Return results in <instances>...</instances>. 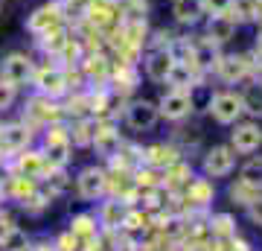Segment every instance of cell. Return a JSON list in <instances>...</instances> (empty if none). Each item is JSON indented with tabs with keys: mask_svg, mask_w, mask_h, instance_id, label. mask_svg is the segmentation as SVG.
I'll return each mask as SVG.
<instances>
[{
	"mask_svg": "<svg viewBox=\"0 0 262 251\" xmlns=\"http://www.w3.org/2000/svg\"><path fill=\"white\" fill-rule=\"evenodd\" d=\"M207 111H210V117H213L219 126H233V123H239V117L245 114L242 96L233 93V91H219V93L210 96Z\"/></svg>",
	"mask_w": 262,
	"mask_h": 251,
	"instance_id": "cell-1",
	"label": "cell"
},
{
	"mask_svg": "<svg viewBox=\"0 0 262 251\" xmlns=\"http://www.w3.org/2000/svg\"><path fill=\"white\" fill-rule=\"evenodd\" d=\"M158 114L169 123H181L192 114V93L189 91H172L169 88L158 100Z\"/></svg>",
	"mask_w": 262,
	"mask_h": 251,
	"instance_id": "cell-2",
	"label": "cell"
},
{
	"mask_svg": "<svg viewBox=\"0 0 262 251\" xmlns=\"http://www.w3.org/2000/svg\"><path fill=\"white\" fill-rule=\"evenodd\" d=\"M32 73H35V67H32V59L27 53H9V56L0 62V79L15 85V88L27 85L32 79Z\"/></svg>",
	"mask_w": 262,
	"mask_h": 251,
	"instance_id": "cell-3",
	"label": "cell"
},
{
	"mask_svg": "<svg viewBox=\"0 0 262 251\" xmlns=\"http://www.w3.org/2000/svg\"><path fill=\"white\" fill-rule=\"evenodd\" d=\"M236 129L230 131V149L239 152V155H253V152H259L262 146V126L259 123H233Z\"/></svg>",
	"mask_w": 262,
	"mask_h": 251,
	"instance_id": "cell-4",
	"label": "cell"
},
{
	"mask_svg": "<svg viewBox=\"0 0 262 251\" xmlns=\"http://www.w3.org/2000/svg\"><path fill=\"white\" fill-rule=\"evenodd\" d=\"M158 103H151V100H134L125 108V123H128L131 131H149L158 126Z\"/></svg>",
	"mask_w": 262,
	"mask_h": 251,
	"instance_id": "cell-5",
	"label": "cell"
},
{
	"mask_svg": "<svg viewBox=\"0 0 262 251\" xmlns=\"http://www.w3.org/2000/svg\"><path fill=\"white\" fill-rule=\"evenodd\" d=\"M207 178H225L236 169V152L230 146H213L207 149L204 164H201Z\"/></svg>",
	"mask_w": 262,
	"mask_h": 251,
	"instance_id": "cell-6",
	"label": "cell"
},
{
	"mask_svg": "<svg viewBox=\"0 0 262 251\" xmlns=\"http://www.w3.org/2000/svg\"><path fill=\"white\" fill-rule=\"evenodd\" d=\"M76 190L82 199L88 202H96V199H102L105 190H108V172L102 167H84L76 178Z\"/></svg>",
	"mask_w": 262,
	"mask_h": 251,
	"instance_id": "cell-7",
	"label": "cell"
},
{
	"mask_svg": "<svg viewBox=\"0 0 262 251\" xmlns=\"http://www.w3.org/2000/svg\"><path fill=\"white\" fill-rule=\"evenodd\" d=\"M32 79H35L38 93L47 96V100H56V96L67 93V79H64V73H61L58 67H44V70L32 73Z\"/></svg>",
	"mask_w": 262,
	"mask_h": 251,
	"instance_id": "cell-8",
	"label": "cell"
},
{
	"mask_svg": "<svg viewBox=\"0 0 262 251\" xmlns=\"http://www.w3.org/2000/svg\"><path fill=\"white\" fill-rule=\"evenodd\" d=\"M32 140V129L27 123H9L0 126V152H24Z\"/></svg>",
	"mask_w": 262,
	"mask_h": 251,
	"instance_id": "cell-9",
	"label": "cell"
},
{
	"mask_svg": "<svg viewBox=\"0 0 262 251\" xmlns=\"http://www.w3.org/2000/svg\"><path fill=\"white\" fill-rule=\"evenodd\" d=\"M233 35H236V18L230 12H225V15H210L207 38H210L213 44H227Z\"/></svg>",
	"mask_w": 262,
	"mask_h": 251,
	"instance_id": "cell-10",
	"label": "cell"
},
{
	"mask_svg": "<svg viewBox=\"0 0 262 251\" xmlns=\"http://www.w3.org/2000/svg\"><path fill=\"white\" fill-rule=\"evenodd\" d=\"M91 146H94L96 152L102 155V158H114V155H120L122 138H120V131H114L111 126H105V129H94Z\"/></svg>",
	"mask_w": 262,
	"mask_h": 251,
	"instance_id": "cell-11",
	"label": "cell"
},
{
	"mask_svg": "<svg viewBox=\"0 0 262 251\" xmlns=\"http://www.w3.org/2000/svg\"><path fill=\"white\" fill-rule=\"evenodd\" d=\"M172 65H175V56H172L169 50H155V53H149V59H146V76H149L151 82H166Z\"/></svg>",
	"mask_w": 262,
	"mask_h": 251,
	"instance_id": "cell-12",
	"label": "cell"
},
{
	"mask_svg": "<svg viewBox=\"0 0 262 251\" xmlns=\"http://www.w3.org/2000/svg\"><path fill=\"white\" fill-rule=\"evenodd\" d=\"M204 15L207 12L201 6V0H175V6H172V18L178 21L181 27H195Z\"/></svg>",
	"mask_w": 262,
	"mask_h": 251,
	"instance_id": "cell-13",
	"label": "cell"
},
{
	"mask_svg": "<svg viewBox=\"0 0 262 251\" xmlns=\"http://www.w3.org/2000/svg\"><path fill=\"white\" fill-rule=\"evenodd\" d=\"M215 73L230 85L242 82L245 73H248V62H245V56H222L219 62H215Z\"/></svg>",
	"mask_w": 262,
	"mask_h": 251,
	"instance_id": "cell-14",
	"label": "cell"
},
{
	"mask_svg": "<svg viewBox=\"0 0 262 251\" xmlns=\"http://www.w3.org/2000/svg\"><path fill=\"white\" fill-rule=\"evenodd\" d=\"M122 219H125V207H122L120 199H114V202H102L96 222L105 225V228H122Z\"/></svg>",
	"mask_w": 262,
	"mask_h": 251,
	"instance_id": "cell-15",
	"label": "cell"
},
{
	"mask_svg": "<svg viewBox=\"0 0 262 251\" xmlns=\"http://www.w3.org/2000/svg\"><path fill=\"white\" fill-rule=\"evenodd\" d=\"M70 234H73L79 242L96 240V216H94V214H79V216H73V222H70Z\"/></svg>",
	"mask_w": 262,
	"mask_h": 251,
	"instance_id": "cell-16",
	"label": "cell"
},
{
	"mask_svg": "<svg viewBox=\"0 0 262 251\" xmlns=\"http://www.w3.org/2000/svg\"><path fill=\"white\" fill-rule=\"evenodd\" d=\"M166 85H172V91H189L192 88V65L187 62H175L166 76Z\"/></svg>",
	"mask_w": 262,
	"mask_h": 251,
	"instance_id": "cell-17",
	"label": "cell"
},
{
	"mask_svg": "<svg viewBox=\"0 0 262 251\" xmlns=\"http://www.w3.org/2000/svg\"><path fill=\"white\" fill-rule=\"evenodd\" d=\"M239 181L253 187V190H262V155H253V158L245 161L242 169H239Z\"/></svg>",
	"mask_w": 262,
	"mask_h": 251,
	"instance_id": "cell-18",
	"label": "cell"
},
{
	"mask_svg": "<svg viewBox=\"0 0 262 251\" xmlns=\"http://www.w3.org/2000/svg\"><path fill=\"white\" fill-rule=\"evenodd\" d=\"M18 169H20V176L24 178H32V181H35V178L47 169V161H44L41 152H24L20 161H18Z\"/></svg>",
	"mask_w": 262,
	"mask_h": 251,
	"instance_id": "cell-19",
	"label": "cell"
},
{
	"mask_svg": "<svg viewBox=\"0 0 262 251\" xmlns=\"http://www.w3.org/2000/svg\"><path fill=\"white\" fill-rule=\"evenodd\" d=\"M242 108L245 114H251V117H262V82H253L248 85L242 93Z\"/></svg>",
	"mask_w": 262,
	"mask_h": 251,
	"instance_id": "cell-20",
	"label": "cell"
},
{
	"mask_svg": "<svg viewBox=\"0 0 262 251\" xmlns=\"http://www.w3.org/2000/svg\"><path fill=\"white\" fill-rule=\"evenodd\" d=\"M210 231H213V237H219V240H233L236 237V222L230 214H215L213 219H210Z\"/></svg>",
	"mask_w": 262,
	"mask_h": 251,
	"instance_id": "cell-21",
	"label": "cell"
},
{
	"mask_svg": "<svg viewBox=\"0 0 262 251\" xmlns=\"http://www.w3.org/2000/svg\"><path fill=\"white\" fill-rule=\"evenodd\" d=\"M189 199H192V202H198V205L213 202V187L207 184V178H198L195 184H189Z\"/></svg>",
	"mask_w": 262,
	"mask_h": 251,
	"instance_id": "cell-22",
	"label": "cell"
},
{
	"mask_svg": "<svg viewBox=\"0 0 262 251\" xmlns=\"http://www.w3.org/2000/svg\"><path fill=\"white\" fill-rule=\"evenodd\" d=\"M91 138H94L91 120L76 123V131H70V143H73V146H91Z\"/></svg>",
	"mask_w": 262,
	"mask_h": 251,
	"instance_id": "cell-23",
	"label": "cell"
},
{
	"mask_svg": "<svg viewBox=\"0 0 262 251\" xmlns=\"http://www.w3.org/2000/svg\"><path fill=\"white\" fill-rule=\"evenodd\" d=\"M29 193H35V184H32V178H24V176H15V178H12V196H15L18 202H24Z\"/></svg>",
	"mask_w": 262,
	"mask_h": 251,
	"instance_id": "cell-24",
	"label": "cell"
},
{
	"mask_svg": "<svg viewBox=\"0 0 262 251\" xmlns=\"http://www.w3.org/2000/svg\"><path fill=\"white\" fill-rule=\"evenodd\" d=\"M15 100H18V88L0 79V114H3V111H9L12 105H15Z\"/></svg>",
	"mask_w": 262,
	"mask_h": 251,
	"instance_id": "cell-25",
	"label": "cell"
},
{
	"mask_svg": "<svg viewBox=\"0 0 262 251\" xmlns=\"http://www.w3.org/2000/svg\"><path fill=\"white\" fill-rule=\"evenodd\" d=\"M256 193H262V190H253V187L242 184V181H236V187H230V196H233V202H239V205H248Z\"/></svg>",
	"mask_w": 262,
	"mask_h": 251,
	"instance_id": "cell-26",
	"label": "cell"
},
{
	"mask_svg": "<svg viewBox=\"0 0 262 251\" xmlns=\"http://www.w3.org/2000/svg\"><path fill=\"white\" fill-rule=\"evenodd\" d=\"M207 15H225V12H233V0H201Z\"/></svg>",
	"mask_w": 262,
	"mask_h": 251,
	"instance_id": "cell-27",
	"label": "cell"
},
{
	"mask_svg": "<svg viewBox=\"0 0 262 251\" xmlns=\"http://www.w3.org/2000/svg\"><path fill=\"white\" fill-rule=\"evenodd\" d=\"M245 210H248V219H251L253 225H262V193L253 196L251 202L245 205Z\"/></svg>",
	"mask_w": 262,
	"mask_h": 251,
	"instance_id": "cell-28",
	"label": "cell"
},
{
	"mask_svg": "<svg viewBox=\"0 0 262 251\" xmlns=\"http://www.w3.org/2000/svg\"><path fill=\"white\" fill-rule=\"evenodd\" d=\"M15 228H18V225L12 222V216H6V214H0V245H3V242L9 240L12 234H15Z\"/></svg>",
	"mask_w": 262,
	"mask_h": 251,
	"instance_id": "cell-29",
	"label": "cell"
},
{
	"mask_svg": "<svg viewBox=\"0 0 262 251\" xmlns=\"http://www.w3.org/2000/svg\"><path fill=\"white\" fill-rule=\"evenodd\" d=\"M56 248H58V251H76V248H79V240H76V237H73L70 231H67L64 237H61V240L56 242Z\"/></svg>",
	"mask_w": 262,
	"mask_h": 251,
	"instance_id": "cell-30",
	"label": "cell"
},
{
	"mask_svg": "<svg viewBox=\"0 0 262 251\" xmlns=\"http://www.w3.org/2000/svg\"><path fill=\"white\" fill-rule=\"evenodd\" d=\"M256 47L262 50V29H259V38H256Z\"/></svg>",
	"mask_w": 262,
	"mask_h": 251,
	"instance_id": "cell-31",
	"label": "cell"
},
{
	"mask_svg": "<svg viewBox=\"0 0 262 251\" xmlns=\"http://www.w3.org/2000/svg\"><path fill=\"white\" fill-rule=\"evenodd\" d=\"M0 6H3V0H0Z\"/></svg>",
	"mask_w": 262,
	"mask_h": 251,
	"instance_id": "cell-32",
	"label": "cell"
},
{
	"mask_svg": "<svg viewBox=\"0 0 262 251\" xmlns=\"http://www.w3.org/2000/svg\"><path fill=\"white\" fill-rule=\"evenodd\" d=\"M0 155H3V152H0Z\"/></svg>",
	"mask_w": 262,
	"mask_h": 251,
	"instance_id": "cell-33",
	"label": "cell"
},
{
	"mask_svg": "<svg viewBox=\"0 0 262 251\" xmlns=\"http://www.w3.org/2000/svg\"><path fill=\"white\" fill-rule=\"evenodd\" d=\"M0 126H3V123H0Z\"/></svg>",
	"mask_w": 262,
	"mask_h": 251,
	"instance_id": "cell-34",
	"label": "cell"
},
{
	"mask_svg": "<svg viewBox=\"0 0 262 251\" xmlns=\"http://www.w3.org/2000/svg\"><path fill=\"white\" fill-rule=\"evenodd\" d=\"M259 3H262V0H259Z\"/></svg>",
	"mask_w": 262,
	"mask_h": 251,
	"instance_id": "cell-35",
	"label": "cell"
}]
</instances>
